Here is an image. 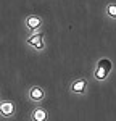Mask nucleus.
I'll list each match as a JSON object with an SVG mask.
<instances>
[{
	"instance_id": "423d86ee",
	"label": "nucleus",
	"mask_w": 116,
	"mask_h": 121,
	"mask_svg": "<svg viewBox=\"0 0 116 121\" xmlns=\"http://www.w3.org/2000/svg\"><path fill=\"white\" fill-rule=\"evenodd\" d=\"M45 97H47V92H45V89L42 86L34 84V86H31L28 89V100L36 103V105H40V103L45 100Z\"/></svg>"
},
{
	"instance_id": "f257e3e1",
	"label": "nucleus",
	"mask_w": 116,
	"mask_h": 121,
	"mask_svg": "<svg viewBox=\"0 0 116 121\" xmlns=\"http://www.w3.org/2000/svg\"><path fill=\"white\" fill-rule=\"evenodd\" d=\"M23 26H24L28 34H36L44 28V18L40 15H36V13H29L23 19Z\"/></svg>"
},
{
	"instance_id": "7ed1b4c3",
	"label": "nucleus",
	"mask_w": 116,
	"mask_h": 121,
	"mask_svg": "<svg viewBox=\"0 0 116 121\" xmlns=\"http://www.w3.org/2000/svg\"><path fill=\"white\" fill-rule=\"evenodd\" d=\"M45 34H44V31H39L36 34H28L26 39H24V42H26V45L31 47V48H34L36 52H44L45 50Z\"/></svg>"
},
{
	"instance_id": "20e7f679",
	"label": "nucleus",
	"mask_w": 116,
	"mask_h": 121,
	"mask_svg": "<svg viewBox=\"0 0 116 121\" xmlns=\"http://www.w3.org/2000/svg\"><path fill=\"white\" fill-rule=\"evenodd\" d=\"M89 91V79L84 76H79L76 79H73L69 84V92L76 97H84Z\"/></svg>"
},
{
	"instance_id": "39448f33",
	"label": "nucleus",
	"mask_w": 116,
	"mask_h": 121,
	"mask_svg": "<svg viewBox=\"0 0 116 121\" xmlns=\"http://www.w3.org/2000/svg\"><path fill=\"white\" fill-rule=\"evenodd\" d=\"M16 103L15 100H10V99H0V118L3 120H11L16 116Z\"/></svg>"
},
{
	"instance_id": "0eeeda50",
	"label": "nucleus",
	"mask_w": 116,
	"mask_h": 121,
	"mask_svg": "<svg viewBox=\"0 0 116 121\" xmlns=\"http://www.w3.org/2000/svg\"><path fill=\"white\" fill-rule=\"evenodd\" d=\"M29 121H48V110L44 105H36L29 113Z\"/></svg>"
},
{
	"instance_id": "6e6552de",
	"label": "nucleus",
	"mask_w": 116,
	"mask_h": 121,
	"mask_svg": "<svg viewBox=\"0 0 116 121\" xmlns=\"http://www.w3.org/2000/svg\"><path fill=\"white\" fill-rule=\"evenodd\" d=\"M103 13L110 21H116V2H113V0L106 2L103 7Z\"/></svg>"
},
{
	"instance_id": "f03ea898",
	"label": "nucleus",
	"mask_w": 116,
	"mask_h": 121,
	"mask_svg": "<svg viewBox=\"0 0 116 121\" xmlns=\"http://www.w3.org/2000/svg\"><path fill=\"white\" fill-rule=\"evenodd\" d=\"M110 71H111V61L108 58H102V60L97 61L92 78H94V81H97V82H105L108 74H110Z\"/></svg>"
}]
</instances>
